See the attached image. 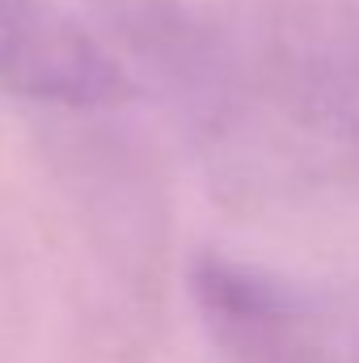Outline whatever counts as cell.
I'll use <instances>...</instances> for the list:
<instances>
[{
  "label": "cell",
  "instance_id": "cell-1",
  "mask_svg": "<svg viewBox=\"0 0 359 363\" xmlns=\"http://www.w3.org/2000/svg\"><path fill=\"white\" fill-rule=\"evenodd\" d=\"M0 85L30 101L101 106L123 93V72L64 4L0 0Z\"/></svg>",
  "mask_w": 359,
  "mask_h": 363
},
{
  "label": "cell",
  "instance_id": "cell-2",
  "mask_svg": "<svg viewBox=\"0 0 359 363\" xmlns=\"http://www.w3.org/2000/svg\"><path fill=\"white\" fill-rule=\"evenodd\" d=\"M194 296L207 313V321L220 330L224 342H233L245 359L258 363H296L304 359V325L309 308L300 296H292L270 274L250 267L203 258L194 267Z\"/></svg>",
  "mask_w": 359,
  "mask_h": 363
}]
</instances>
